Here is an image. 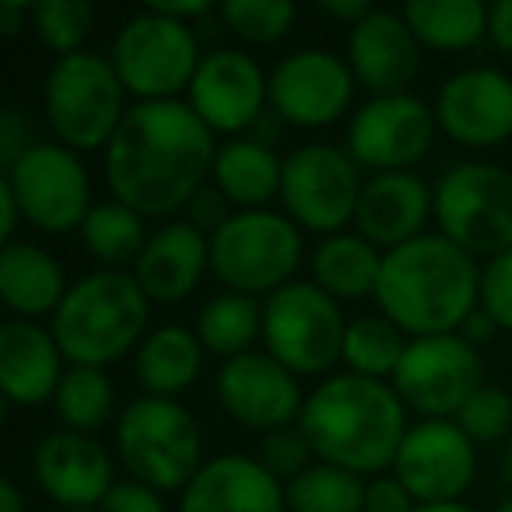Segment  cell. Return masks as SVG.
I'll use <instances>...</instances> for the list:
<instances>
[{
	"instance_id": "1",
	"label": "cell",
	"mask_w": 512,
	"mask_h": 512,
	"mask_svg": "<svg viewBox=\"0 0 512 512\" xmlns=\"http://www.w3.org/2000/svg\"><path fill=\"white\" fill-rule=\"evenodd\" d=\"M214 134L190 102H137L106 144V183L144 218L186 207L214 169Z\"/></svg>"
},
{
	"instance_id": "2",
	"label": "cell",
	"mask_w": 512,
	"mask_h": 512,
	"mask_svg": "<svg viewBox=\"0 0 512 512\" xmlns=\"http://www.w3.org/2000/svg\"><path fill=\"white\" fill-rule=\"evenodd\" d=\"M376 302L414 341L446 337L481 306V271L474 256L442 232H425L383 253Z\"/></svg>"
},
{
	"instance_id": "3",
	"label": "cell",
	"mask_w": 512,
	"mask_h": 512,
	"mask_svg": "<svg viewBox=\"0 0 512 512\" xmlns=\"http://www.w3.org/2000/svg\"><path fill=\"white\" fill-rule=\"evenodd\" d=\"M299 428L316 460L351 474H386L404 446L407 418L397 390L355 372L330 376L309 393Z\"/></svg>"
},
{
	"instance_id": "4",
	"label": "cell",
	"mask_w": 512,
	"mask_h": 512,
	"mask_svg": "<svg viewBox=\"0 0 512 512\" xmlns=\"http://www.w3.org/2000/svg\"><path fill=\"white\" fill-rule=\"evenodd\" d=\"M151 299L134 274L95 271L74 281L67 299L53 313V337L71 365L106 369L148 337Z\"/></svg>"
},
{
	"instance_id": "5",
	"label": "cell",
	"mask_w": 512,
	"mask_h": 512,
	"mask_svg": "<svg viewBox=\"0 0 512 512\" xmlns=\"http://www.w3.org/2000/svg\"><path fill=\"white\" fill-rule=\"evenodd\" d=\"M116 449L130 481L155 491H183L204 467V439L179 400L137 397L116 421Z\"/></svg>"
},
{
	"instance_id": "6",
	"label": "cell",
	"mask_w": 512,
	"mask_h": 512,
	"mask_svg": "<svg viewBox=\"0 0 512 512\" xmlns=\"http://www.w3.org/2000/svg\"><path fill=\"white\" fill-rule=\"evenodd\" d=\"M120 74L113 60L99 53H74L53 60L43 85V113L57 141L71 151H99L120 130L127 106H123Z\"/></svg>"
},
{
	"instance_id": "7",
	"label": "cell",
	"mask_w": 512,
	"mask_h": 512,
	"mask_svg": "<svg viewBox=\"0 0 512 512\" xmlns=\"http://www.w3.org/2000/svg\"><path fill=\"white\" fill-rule=\"evenodd\" d=\"M302 264V228L278 211H235L211 235V274L239 295H274Z\"/></svg>"
},
{
	"instance_id": "8",
	"label": "cell",
	"mask_w": 512,
	"mask_h": 512,
	"mask_svg": "<svg viewBox=\"0 0 512 512\" xmlns=\"http://www.w3.org/2000/svg\"><path fill=\"white\" fill-rule=\"evenodd\" d=\"M435 221L449 242L477 256L512 249V172L491 162H463L435 183Z\"/></svg>"
},
{
	"instance_id": "9",
	"label": "cell",
	"mask_w": 512,
	"mask_h": 512,
	"mask_svg": "<svg viewBox=\"0 0 512 512\" xmlns=\"http://www.w3.org/2000/svg\"><path fill=\"white\" fill-rule=\"evenodd\" d=\"M109 60L137 102H172L179 92H190L204 57L190 25L148 8L116 32Z\"/></svg>"
},
{
	"instance_id": "10",
	"label": "cell",
	"mask_w": 512,
	"mask_h": 512,
	"mask_svg": "<svg viewBox=\"0 0 512 512\" xmlns=\"http://www.w3.org/2000/svg\"><path fill=\"white\" fill-rule=\"evenodd\" d=\"M344 323L337 299H330L316 281H292L267 295L264 302V344L295 376H323L344 358Z\"/></svg>"
},
{
	"instance_id": "11",
	"label": "cell",
	"mask_w": 512,
	"mask_h": 512,
	"mask_svg": "<svg viewBox=\"0 0 512 512\" xmlns=\"http://www.w3.org/2000/svg\"><path fill=\"white\" fill-rule=\"evenodd\" d=\"M4 183L15 193L22 218L50 235H67L81 228L88 211L95 207L92 179H88L78 151L53 141H43L32 151H25L4 172Z\"/></svg>"
},
{
	"instance_id": "12",
	"label": "cell",
	"mask_w": 512,
	"mask_h": 512,
	"mask_svg": "<svg viewBox=\"0 0 512 512\" xmlns=\"http://www.w3.org/2000/svg\"><path fill=\"white\" fill-rule=\"evenodd\" d=\"M362 176L348 151L334 144H306L285 158L281 179V204L285 214L306 232L341 235L348 221H355Z\"/></svg>"
},
{
	"instance_id": "13",
	"label": "cell",
	"mask_w": 512,
	"mask_h": 512,
	"mask_svg": "<svg viewBox=\"0 0 512 512\" xmlns=\"http://www.w3.org/2000/svg\"><path fill=\"white\" fill-rule=\"evenodd\" d=\"M484 386L481 355L460 334L418 337L393 372V390L404 407L425 414V421H449Z\"/></svg>"
},
{
	"instance_id": "14",
	"label": "cell",
	"mask_w": 512,
	"mask_h": 512,
	"mask_svg": "<svg viewBox=\"0 0 512 512\" xmlns=\"http://www.w3.org/2000/svg\"><path fill=\"white\" fill-rule=\"evenodd\" d=\"M435 109H428L418 95H376L355 113L348 127V155L358 169L411 172L435 144Z\"/></svg>"
},
{
	"instance_id": "15",
	"label": "cell",
	"mask_w": 512,
	"mask_h": 512,
	"mask_svg": "<svg viewBox=\"0 0 512 512\" xmlns=\"http://www.w3.org/2000/svg\"><path fill=\"white\" fill-rule=\"evenodd\" d=\"M355 74L330 50H299L274 67L267 81L271 109L292 127H330L355 99Z\"/></svg>"
},
{
	"instance_id": "16",
	"label": "cell",
	"mask_w": 512,
	"mask_h": 512,
	"mask_svg": "<svg viewBox=\"0 0 512 512\" xmlns=\"http://www.w3.org/2000/svg\"><path fill=\"white\" fill-rule=\"evenodd\" d=\"M393 474L418 505L460 502L463 491L474 484L477 449L456 421H421L407 428Z\"/></svg>"
},
{
	"instance_id": "17",
	"label": "cell",
	"mask_w": 512,
	"mask_h": 512,
	"mask_svg": "<svg viewBox=\"0 0 512 512\" xmlns=\"http://www.w3.org/2000/svg\"><path fill=\"white\" fill-rule=\"evenodd\" d=\"M218 400L228 418L264 435L278 432V428H292L306 407L299 376L288 372L267 351H249V355L221 365Z\"/></svg>"
},
{
	"instance_id": "18",
	"label": "cell",
	"mask_w": 512,
	"mask_h": 512,
	"mask_svg": "<svg viewBox=\"0 0 512 512\" xmlns=\"http://www.w3.org/2000/svg\"><path fill=\"white\" fill-rule=\"evenodd\" d=\"M267 81L260 64L242 50H214L200 60L190 85V109L211 134H242L267 113Z\"/></svg>"
},
{
	"instance_id": "19",
	"label": "cell",
	"mask_w": 512,
	"mask_h": 512,
	"mask_svg": "<svg viewBox=\"0 0 512 512\" xmlns=\"http://www.w3.org/2000/svg\"><path fill=\"white\" fill-rule=\"evenodd\" d=\"M435 120L463 148H495L512 137V78L495 67L456 71L435 99Z\"/></svg>"
},
{
	"instance_id": "20",
	"label": "cell",
	"mask_w": 512,
	"mask_h": 512,
	"mask_svg": "<svg viewBox=\"0 0 512 512\" xmlns=\"http://www.w3.org/2000/svg\"><path fill=\"white\" fill-rule=\"evenodd\" d=\"M32 470L50 502L64 509H95L113 491V460L95 435H81L71 428L50 432L36 446Z\"/></svg>"
},
{
	"instance_id": "21",
	"label": "cell",
	"mask_w": 512,
	"mask_h": 512,
	"mask_svg": "<svg viewBox=\"0 0 512 512\" xmlns=\"http://www.w3.org/2000/svg\"><path fill=\"white\" fill-rule=\"evenodd\" d=\"M348 67L372 95H404L421 71V43L397 11H372L348 36Z\"/></svg>"
},
{
	"instance_id": "22",
	"label": "cell",
	"mask_w": 512,
	"mask_h": 512,
	"mask_svg": "<svg viewBox=\"0 0 512 512\" xmlns=\"http://www.w3.org/2000/svg\"><path fill=\"white\" fill-rule=\"evenodd\" d=\"M428 214H435V190L414 172H379L365 179L358 197L355 228L376 249H397L425 235Z\"/></svg>"
},
{
	"instance_id": "23",
	"label": "cell",
	"mask_w": 512,
	"mask_h": 512,
	"mask_svg": "<svg viewBox=\"0 0 512 512\" xmlns=\"http://www.w3.org/2000/svg\"><path fill=\"white\" fill-rule=\"evenodd\" d=\"M176 512H288V502L281 481H274L260 460L225 453L207 460L179 491Z\"/></svg>"
},
{
	"instance_id": "24",
	"label": "cell",
	"mask_w": 512,
	"mask_h": 512,
	"mask_svg": "<svg viewBox=\"0 0 512 512\" xmlns=\"http://www.w3.org/2000/svg\"><path fill=\"white\" fill-rule=\"evenodd\" d=\"M64 372V351L53 330L32 320H8L0 327V390L8 407H39L53 400Z\"/></svg>"
},
{
	"instance_id": "25",
	"label": "cell",
	"mask_w": 512,
	"mask_h": 512,
	"mask_svg": "<svg viewBox=\"0 0 512 512\" xmlns=\"http://www.w3.org/2000/svg\"><path fill=\"white\" fill-rule=\"evenodd\" d=\"M204 271H211V239L190 221H169L151 232L144 253L137 256L134 278L151 302H183L197 292Z\"/></svg>"
},
{
	"instance_id": "26",
	"label": "cell",
	"mask_w": 512,
	"mask_h": 512,
	"mask_svg": "<svg viewBox=\"0 0 512 512\" xmlns=\"http://www.w3.org/2000/svg\"><path fill=\"white\" fill-rule=\"evenodd\" d=\"M67 278L57 256L32 242H8L0 249V299L18 320L50 316L67 299Z\"/></svg>"
},
{
	"instance_id": "27",
	"label": "cell",
	"mask_w": 512,
	"mask_h": 512,
	"mask_svg": "<svg viewBox=\"0 0 512 512\" xmlns=\"http://www.w3.org/2000/svg\"><path fill=\"white\" fill-rule=\"evenodd\" d=\"M211 179L228 197V204H235L239 211H264L281 193L285 162L267 144L239 137V141H228L225 148H218Z\"/></svg>"
},
{
	"instance_id": "28",
	"label": "cell",
	"mask_w": 512,
	"mask_h": 512,
	"mask_svg": "<svg viewBox=\"0 0 512 512\" xmlns=\"http://www.w3.org/2000/svg\"><path fill=\"white\" fill-rule=\"evenodd\" d=\"M204 369V344L197 330L158 327L141 341L134 358V376L144 386V397L176 400V393L190 390Z\"/></svg>"
},
{
	"instance_id": "29",
	"label": "cell",
	"mask_w": 512,
	"mask_h": 512,
	"mask_svg": "<svg viewBox=\"0 0 512 512\" xmlns=\"http://www.w3.org/2000/svg\"><path fill=\"white\" fill-rule=\"evenodd\" d=\"M383 253L362 235H327L313 253V281L337 302L376 295Z\"/></svg>"
},
{
	"instance_id": "30",
	"label": "cell",
	"mask_w": 512,
	"mask_h": 512,
	"mask_svg": "<svg viewBox=\"0 0 512 512\" xmlns=\"http://www.w3.org/2000/svg\"><path fill=\"white\" fill-rule=\"evenodd\" d=\"M400 15L425 50L460 53L488 36V8L477 0H411Z\"/></svg>"
},
{
	"instance_id": "31",
	"label": "cell",
	"mask_w": 512,
	"mask_h": 512,
	"mask_svg": "<svg viewBox=\"0 0 512 512\" xmlns=\"http://www.w3.org/2000/svg\"><path fill=\"white\" fill-rule=\"evenodd\" d=\"M197 337L204 351L225 362L249 355L256 337H264V306H256V299L239 292L214 295L197 316Z\"/></svg>"
},
{
	"instance_id": "32",
	"label": "cell",
	"mask_w": 512,
	"mask_h": 512,
	"mask_svg": "<svg viewBox=\"0 0 512 512\" xmlns=\"http://www.w3.org/2000/svg\"><path fill=\"white\" fill-rule=\"evenodd\" d=\"M144 221L148 218L123 200H102L88 211L81 235H85V246L92 249L95 260L106 264V271H120L123 264H137V256L148 246L151 235Z\"/></svg>"
},
{
	"instance_id": "33",
	"label": "cell",
	"mask_w": 512,
	"mask_h": 512,
	"mask_svg": "<svg viewBox=\"0 0 512 512\" xmlns=\"http://www.w3.org/2000/svg\"><path fill=\"white\" fill-rule=\"evenodd\" d=\"M64 428L81 435H95L109 418H113L116 390L109 383L106 369H88V365H71L60 379V390L53 397Z\"/></svg>"
},
{
	"instance_id": "34",
	"label": "cell",
	"mask_w": 512,
	"mask_h": 512,
	"mask_svg": "<svg viewBox=\"0 0 512 512\" xmlns=\"http://www.w3.org/2000/svg\"><path fill=\"white\" fill-rule=\"evenodd\" d=\"M407 351L404 330L397 323H390L386 316H362V320L348 323V334H344V358L348 372L365 379L393 376Z\"/></svg>"
},
{
	"instance_id": "35",
	"label": "cell",
	"mask_w": 512,
	"mask_h": 512,
	"mask_svg": "<svg viewBox=\"0 0 512 512\" xmlns=\"http://www.w3.org/2000/svg\"><path fill=\"white\" fill-rule=\"evenodd\" d=\"M288 512H365V481L351 470L313 463L285 484Z\"/></svg>"
},
{
	"instance_id": "36",
	"label": "cell",
	"mask_w": 512,
	"mask_h": 512,
	"mask_svg": "<svg viewBox=\"0 0 512 512\" xmlns=\"http://www.w3.org/2000/svg\"><path fill=\"white\" fill-rule=\"evenodd\" d=\"M95 25V8L85 0H43L32 8V32L57 60L74 57Z\"/></svg>"
},
{
	"instance_id": "37",
	"label": "cell",
	"mask_w": 512,
	"mask_h": 512,
	"mask_svg": "<svg viewBox=\"0 0 512 512\" xmlns=\"http://www.w3.org/2000/svg\"><path fill=\"white\" fill-rule=\"evenodd\" d=\"M295 15L299 11L292 0H228L221 8V22L253 46H271L285 39L295 25Z\"/></svg>"
},
{
	"instance_id": "38",
	"label": "cell",
	"mask_w": 512,
	"mask_h": 512,
	"mask_svg": "<svg viewBox=\"0 0 512 512\" xmlns=\"http://www.w3.org/2000/svg\"><path fill=\"white\" fill-rule=\"evenodd\" d=\"M456 425L463 428L470 442H498L512 432V397L498 386H481L456 414Z\"/></svg>"
},
{
	"instance_id": "39",
	"label": "cell",
	"mask_w": 512,
	"mask_h": 512,
	"mask_svg": "<svg viewBox=\"0 0 512 512\" xmlns=\"http://www.w3.org/2000/svg\"><path fill=\"white\" fill-rule=\"evenodd\" d=\"M313 446H309L306 432L299 425L292 428H278V432H267L260 442V467L274 477V481H295L299 474H306L313 467Z\"/></svg>"
},
{
	"instance_id": "40",
	"label": "cell",
	"mask_w": 512,
	"mask_h": 512,
	"mask_svg": "<svg viewBox=\"0 0 512 512\" xmlns=\"http://www.w3.org/2000/svg\"><path fill=\"white\" fill-rule=\"evenodd\" d=\"M481 309L502 330H512V249L481 271Z\"/></svg>"
},
{
	"instance_id": "41",
	"label": "cell",
	"mask_w": 512,
	"mask_h": 512,
	"mask_svg": "<svg viewBox=\"0 0 512 512\" xmlns=\"http://www.w3.org/2000/svg\"><path fill=\"white\" fill-rule=\"evenodd\" d=\"M36 144H43L36 137V123H32L22 109H15V106L0 109V165H4V172H8L25 151L36 148Z\"/></svg>"
},
{
	"instance_id": "42",
	"label": "cell",
	"mask_w": 512,
	"mask_h": 512,
	"mask_svg": "<svg viewBox=\"0 0 512 512\" xmlns=\"http://www.w3.org/2000/svg\"><path fill=\"white\" fill-rule=\"evenodd\" d=\"M228 207H232V204H228L225 193H221L214 183H207V186H200L197 197L186 204V221H190L197 232H204L207 239H211V235L218 232L228 218H232V211H228Z\"/></svg>"
},
{
	"instance_id": "43",
	"label": "cell",
	"mask_w": 512,
	"mask_h": 512,
	"mask_svg": "<svg viewBox=\"0 0 512 512\" xmlns=\"http://www.w3.org/2000/svg\"><path fill=\"white\" fill-rule=\"evenodd\" d=\"M418 502L397 474H379L365 484V512H414Z\"/></svg>"
},
{
	"instance_id": "44",
	"label": "cell",
	"mask_w": 512,
	"mask_h": 512,
	"mask_svg": "<svg viewBox=\"0 0 512 512\" xmlns=\"http://www.w3.org/2000/svg\"><path fill=\"white\" fill-rule=\"evenodd\" d=\"M99 512H165L162 491L148 488L141 481H116Z\"/></svg>"
},
{
	"instance_id": "45",
	"label": "cell",
	"mask_w": 512,
	"mask_h": 512,
	"mask_svg": "<svg viewBox=\"0 0 512 512\" xmlns=\"http://www.w3.org/2000/svg\"><path fill=\"white\" fill-rule=\"evenodd\" d=\"M488 39L495 50L512 57V0H498L488 8Z\"/></svg>"
},
{
	"instance_id": "46",
	"label": "cell",
	"mask_w": 512,
	"mask_h": 512,
	"mask_svg": "<svg viewBox=\"0 0 512 512\" xmlns=\"http://www.w3.org/2000/svg\"><path fill=\"white\" fill-rule=\"evenodd\" d=\"M498 330H502V327H498V323L491 320V316L484 313L481 306H477L474 313H470L467 320L460 323V330H456V334H460L467 344H474V348H481V344H491V341H495Z\"/></svg>"
},
{
	"instance_id": "47",
	"label": "cell",
	"mask_w": 512,
	"mask_h": 512,
	"mask_svg": "<svg viewBox=\"0 0 512 512\" xmlns=\"http://www.w3.org/2000/svg\"><path fill=\"white\" fill-rule=\"evenodd\" d=\"M372 11H376V4H372V0H327V4H323V15L334 18V22L351 25V29H355V25H362Z\"/></svg>"
},
{
	"instance_id": "48",
	"label": "cell",
	"mask_w": 512,
	"mask_h": 512,
	"mask_svg": "<svg viewBox=\"0 0 512 512\" xmlns=\"http://www.w3.org/2000/svg\"><path fill=\"white\" fill-rule=\"evenodd\" d=\"M18 218H22V207H18L15 193L8 190V183L0 179V239H4V246H8V242H15Z\"/></svg>"
},
{
	"instance_id": "49",
	"label": "cell",
	"mask_w": 512,
	"mask_h": 512,
	"mask_svg": "<svg viewBox=\"0 0 512 512\" xmlns=\"http://www.w3.org/2000/svg\"><path fill=\"white\" fill-rule=\"evenodd\" d=\"M148 8H155L158 15L172 18V22L190 25V22H197V18L207 15V11H211V4H207V0H190V4H148Z\"/></svg>"
},
{
	"instance_id": "50",
	"label": "cell",
	"mask_w": 512,
	"mask_h": 512,
	"mask_svg": "<svg viewBox=\"0 0 512 512\" xmlns=\"http://www.w3.org/2000/svg\"><path fill=\"white\" fill-rule=\"evenodd\" d=\"M32 22V8H25V4H0V32H4V39H18V32L25 29V25Z\"/></svg>"
},
{
	"instance_id": "51",
	"label": "cell",
	"mask_w": 512,
	"mask_h": 512,
	"mask_svg": "<svg viewBox=\"0 0 512 512\" xmlns=\"http://www.w3.org/2000/svg\"><path fill=\"white\" fill-rule=\"evenodd\" d=\"M0 512H25V502H22V491L15 488V481H0Z\"/></svg>"
},
{
	"instance_id": "52",
	"label": "cell",
	"mask_w": 512,
	"mask_h": 512,
	"mask_svg": "<svg viewBox=\"0 0 512 512\" xmlns=\"http://www.w3.org/2000/svg\"><path fill=\"white\" fill-rule=\"evenodd\" d=\"M414 512H477V509H470L463 502H435V505H418Z\"/></svg>"
},
{
	"instance_id": "53",
	"label": "cell",
	"mask_w": 512,
	"mask_h": 512,
	"mask_svg": "<svg viewBox=\"0 0 512 512\" xmlns=\"http://www.w3.org/2000/svg\"><path fill=\"white\" fill-rule=\"evenodd\" d=\"M502 474H505V481L512 484V439H509V446H505V456H502Z\"/></svg>"
},
{
	"instance_id": "54",
	"label": "cell",
	"mask_w": 512,
	"mask_h": 512,
	"mask_svg": "<svg viewBox=\"0 0 512 512\" xmlns=\"http://www.w3.org/2000/svg\"><path fill=\"white\" fill-rule=\"evenodd\" d=\"M495 512H512V495L509 498H502V502H498V509Z\"/></svg>"
},
{
	"instance_id": "55",
	"label": "cell",
	"mask_w": 512,
	"mask_h": 512,
	"mask_svg": "<svg viewBox=\"0 0 512 512\" xmlns=\"http://www.w3.org/2000/svg\"><path fill=\"white\" fill-rule=\"evenodd\" d=\"M60 512H95V509H60Z\"/></svg>"
}]
</instances>
